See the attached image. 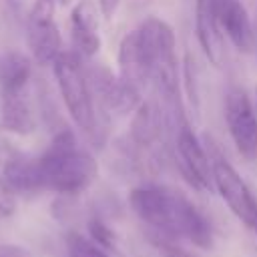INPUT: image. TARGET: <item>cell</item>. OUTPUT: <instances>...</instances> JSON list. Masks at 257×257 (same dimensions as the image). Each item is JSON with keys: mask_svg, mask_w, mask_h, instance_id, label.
Wrapping results in <instances>:
<instances>
[{"mask_svg": "<svg viewBox=\"0 0 257 257\" xmlns=\"http://www.w3.org/2000/svg\"><path fill=\"white\" fill-rule=\"evenodd\" d=\"M0 257H32V255L18 245H0Z\"/></svg>", "mask_w": 257, "mask_h": 257, "instance_id": "603a6c76", "label": "cell"}, {"mask_svg": "<svg viewBox=\"0 0 257 257\" xmlns=\"http://www.w3.org/2000/svg\"><path fill=\"white\" fill-rule=\"evenodd\" d=\"M209 157L213 171V187L233 211V215L243 221L249 229H253L257 225V199L253 197L251 189L215 145L209 147Z\"/></svg>", "mask_w": 257, "mask_h": 257, "instance_id": "5b68a950", "label": "cell"}, {"mask_svg": "<svg viewBox=\"0 0 257 257\" xmlns=\"http://www.w3.org/2000/svg\"><path fill=\"white\" fill-rule=\"evenodd\" d=\"M253 231H255V235H257V225H255V227H253Z\"/></svg>", "mask_w": 257, "mask_h": 257, "instance_id": "484cf974", "label": "cell"}, {"mask_svg": "<svg viewBox=\"0 0 257 257\" xmlns=\"http://www.w3.org/2000/svg\"><path fill=\"white\" fill-rule=\"evenodd\" d=\"M253 32H255V46H253V50H257V24H253Z\"/></svg>", "mask_w": 257, "mask_h": 257, "instance_id": "d4e9b609", "label": "cell"}, {"mask_svg": "<svg viewBox=\"0 0 257 257\" xmlns=\"http://www.w3.org/2000/svg\"><path fill=\"white\" fill-rule=\"evenodd\" d=\"M70 32L74 48L82 56H94L100 48L98 36V10L92 0H78L70 14Z\"/></svg>", "mask_w": 257, "mask_h": 257, "instance_id": "7c38bea8", "label": "cell"}, {"mask_svg": "<svg viewBox=\"0 0 257 257\" xmlns=\"http://www.w3.org/2000/svg\"><path fill=\"white\" fill-rule=\"evenodd\" d=\"M88 233H90V239L102 247V249H112L114 247V233L108 229L106 223H102L100 219H92L88 221Z\"/></svg>", "mask_w": 257, "mask_h": 257, "instance_id": "d6986e66", "label": "cell"}, {"mask_svg": "<svg viewBox=\"0 0 257 257\" xmlns=\"http://www.w3.org/2000/svg\"><path fill=\"white\" fill-rule=\"evenodd\" d=\"M137 34L145 52L151 82L167 104L179 108V76L173 28L165 20L151 16L137 26Z\"/></svg>", "mask_w": 257, "mask_h": 257, "instance_id": "3957f363", "label": "cell"}, {"mask_svg": "<svg viewBox=\"0 0 257 257\" xmlns=\"http://www.w3.org/2000/svg\"><path fill=\"white\" fill-rule=\"evenodd\" d=\"M213 2H215V12L223 28V34L231 40V44L239 52H245V54L253 52V46H255L253 22L243 2L241 0H213Z\"/></svg>", "mask_w": 257, "mask_h": 257, "instance_id": "30bf717a", "label": "cell"}, {"mask_svg": "<svg viewBox=\"0 0 257 257\" xmlns=\"http://www.w3.org/2000/svg\"><path fill=\"white\" fill-rule=\"evenodd\" d=\"M165 131V114L155 98L141 100L131 118V141L139 149H151L157 145Z\"/></svg>", "mask_w": 257, "mask_h": 257, "instance_id": "4fadbf2b", "label": "cell"}, {"mask_svg": "<svg viewBox=\"0 0 257 257\" xmlns=\"http://www.w3.org/2000/svg\"><path fill=\"white\" fill-rule=\"evenodd\" d=\"M14 211H16V191L0 175V215L2 217H10Z\"/></svg>", "mask_w": 257, "mask_h": 257, "instance_id": "44dd1931", "label": "cell"}, {"mask_svg": "<svg viewBox=\"0 0 257 257\" xmlns=\"http://www.w3.org/2000/svg\"><path fill=\"white\" fill-rule=\"evenodd\" d=\"M66 249H68V257H110L102 247H98L92 239L80 233H68Z\"/></svg>", "mask_w": 257, "mask_h": 257, "instance_id": "ac0fdd59", "label": "cell"}, {"mask_svg": "<svg viewBox=\"0 0 257 257\" xmlns=\"http://www.w3.org/2000/svg\"><path fill=\"white\" fill-rule=\"evenodd\" d=\"M52 12L50 0H36L28 16V46L38 64H52L62 54V38Z\"/></svg>", "mask_w": 257, "mask_h": 257, "instance_id": "ba28073f", "label": "cell"}, {"mask_svg": "<svg viewBox=\"0 0 257 257\" xmlns=\"http://www.w3.org/2000/svg\"><path fill=\"white\" fill-rule=\"evenodd\" d=\"M195 32L199 46L211 64L221 66L225 60V34L219 24L215 2L213 0H197L195 4Z\"/></svg>", "mask_w": 257, "mask_h": 257, "instance_id": "8fae6325", "label": "cell"}, {"mask_svg": "<svg viewBox=\"0 0 257 257\" xmlns=\"http://www.w3.org/2000/svg\"><path fill=\"white\" fill-rule=\"evenodd\" d=\"M225 122L237 153L249 163L257 161V116L245 88L231 86L227 90Z\"/></svg>", "mask_w": 257, "mask_h": 257, "instance_id": "8992f818", "label": "cell"}, {"mask_svg": "<svg viewBox=\"0 0 257 257\" xmlns=\"http://www.w3.org/2000/svg\"><path fill=\"white\" fill-rule=\"evenodd\" d=\"M42 189L62 195L84 191L98 175V165L90 153L78 147L72 131L62 128L54 135L48 149L38 157Z\"/></svg>", "mask_w": 257, "mask_h": 257, "instance_id": "7a4b0ae2", "label": "cell"}, {"mask_svg": "<svg viewBox=\"0 0 257 257\" xmlns=\"http://www.w3.org/2000/svg\"><path fill=\"white\" fill-rule=\"evenodd\" d=\"M32 76L30 58L22 52H6L0 56V86L2 92H18L26 90V84Z\"/></svg>", "mask_w": 257, "mask_h": 257, "instance_id": "e0dca14e", "label": "cell"}, {"mask_svg": "<svg viewBox=\"0 0 257 257\" xmlns=\"http://www.w3.org/2000/svg\"><path fill=\"white\" fill-rule=\"evenodd\" d=\"M118 68H120V78L126 80L128 84L137 86L139 90L151 82L149 76V66L145 60V52L137 34V28L124 34L118 46Z\"/></svg>", "mask_w": 257, "mask_h": 257, "instance_id": "5bb4252c", "label": "cell"}, {"mask_svg": "<svg viewBox=\"0 0 257 257\" xmlns=\"http://www.w3.org/2000/svg\"><path fill=\"white\" fill-rule=\"evenodd\" d=\"M2 177L10 183V187L16 193H34V191L42 189L38 159L12 157L4 165V175Z\"/></svg>", "mask_w": 257, "mask_h": 257, "instance_id": "2e32d148", "label": "cell"}, {"mask_svg": "<svg viewBox=\"0 0 257 257\" xmlns=\"http://www.w3.org/2000/svg\"><path fill=\"white\" fill-rule=\"evenodd\" d=\"M137 217L155 233L171 239H187L201 249L213 247V229L205 215L179 191L169 187H137L128 195Z\"/></svg>", "mask_w": 257, "mask_h": 257, "instance_id": "6da1fadb", "label": "cell"}, {"mask_svg": "<svg viewBox=\"0 0 257 257\" xmlns=\"http://www.w3.org/2000/svg\"><path fill=\"white\" fill-rule=\"evenodd\" d=\"M185 80H187V94H189V102L195 110V114H199V90H197V76H195V60L187 54L185 58Z\"/></svg>", "mask_w": 257, "mask_h": 257, "instance_id": "ffe728a7", "label": "cell"}, {"mask_svg": "<svg viewBox=\"0 0 257 257\" xmlns=\"http://www.w3.org/2000/svg\"><path fill=\"white\" fill-rule=\"evenodd\" d=\"M50 2H52L54 6H56V4H60V6H64V4H68L70 0H50Z\"/></svg>", "mask_w": 257, "mask_h": 257, "instance_id": "cb8c5ba5", "label": "cell"}, {"mask_svg": "<svg viewBox=\"0 0 257 257\" xmlns=\"http://www.w3.org/2000/svg\"><path fill=\"white\" fill-rule=\"evenodd\" d=\"M54 76L64 100V106L76 126L94 139L98 128V118L94 110V98L88 84V74L82 68L80 60L72 52H62L54 62Z\"/></svg>", "mask_w": 257, "mask_h": 257, "instance_id": "277c9868", "label": "cell"}, {"mask_svg": "<svg viewBox=\"0 0 257 257\" xmlns=\"http://www.w3.org/2000/svg\"><path fill=\"white\" fill-rule=\"evenodd\" d=\"M175 159L183 177L199 191H207L213 187V171L209 151L201 145L189 122L181 120L177 126L175 139Z\"/></svg>", "mask_w": 257, "mask_h": 257, "instance_id": "52a82bcc", "label": "cell"}, {"mask_svg": "<svg viewBox=\"0 0 257 257\" xmlns=\"http://www.w3.org/2000/svg\"><path fill=\"white\" fill-rule=\"evenodd\" d=\"M88 84L92 90V98L112 114L135 112L141 104V90L120 76H114L106 66H92L88 72Z\"/></svg>", "mask_w": 257, "mask_h": 257, "instance_id": "9c48e42d", "label": "cell"}, {"mask_svg": "<svg viewBox=\"0 0 257 257\" xmlns=\"http://www.w3.org/2000/svg\"><path fill=\"white\" fill-rule=\"evenodd\" d=\"M255 98H257V88H255Z\"/></svg>", "mask_w": 257, "mask_h": 257, "instance_id": "4316f807", "label": "cell"}, {"mask_svg": "<svg viewBox=\"0 0 257 257\" xmlns=\"http://www.w3.org/2000/svg\"><path fill=\"white\" fill-rule=\"evenodd\" d=\"M118 6H120V0H98V10L106 20H110L116 14Z\"/></svg>", "mask_w": 257, "mask_h": 257, "instance_id": "7402d4cb", "label": "cell"}, {"mask_svg": "<svg viewBox=\"0 0 257 257\" xmlns=\"http://www.w3.org/2000/svg\"><path fill=\"white\" fill-rule=\"evenodd\" d=\"M0 122L6 131L14 135H30L36 128V116L30 100L26 98V90L2 92Z\"/></svg>", "mask_w": 257, "mask_h": 257, "instance_id": "9a60e30c", "label": "cell"}]
</instances>
